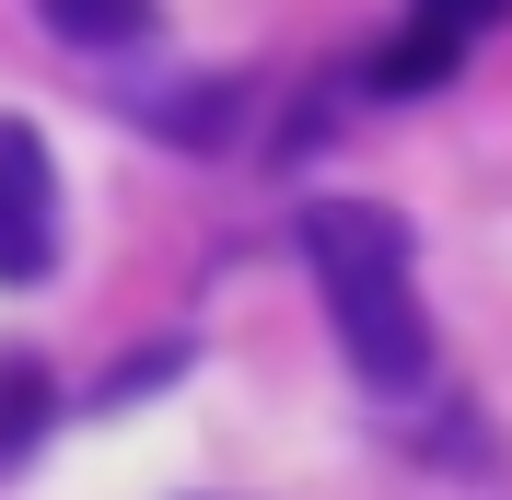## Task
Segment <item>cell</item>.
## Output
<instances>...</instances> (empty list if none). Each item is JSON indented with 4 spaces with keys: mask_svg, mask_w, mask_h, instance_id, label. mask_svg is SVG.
Here are the masks:
<instances>
[{
    "mask_svg": "<svg viewBox=\"0 0 512 500\" xmlns=\"http://www.w3.org/2000/svg\"><path fill=\"white\" fill-rule=\"evenodd\" d=\"M35 24L70 47H128V35H152V0H35Z\"/></svg>",
    "mask_w": 512,
    "mask_h": 500,
    "instance_id": "obj_4",
    "label": "cell"
},
{
    "mask_svg": "<svg viewBox=\"0 0 512 500\" xmlns=\"http://www.w3.org/2000/svg\"><path fill=\"white\" fill-rule=\"evenodd\" d=\"M59 268V163L24 117H0V291H35Z\"/></svg>",
    "mask_w": 512,
    "mask_h": 500,
    "instance_id": "obj_2",
    "label": "cell"
},
{
    "mask_svg": "<svg viewBox=\"0 0 512 500\" xmlns=\"http://www.w3.org/2000/svg\"><path fill=\"white\" fill-rule=\"evenodd\" d=\"M303 268H315L338 349L373 396H419L431 384V314H419V245L384 198H315L303 210Z\"/></svg>",
    "mask_w": 512,
    "mask_h": 500,
    "instance_id": "obj_1",
    "label": "cell"
},
{
    "mask_svg": "<svg viewBox=\"0 0 512 500\" xmlns=\"http://www.w3.org/2000/svg\"><path fill=\"white\" fill-rule=\"evenodd\" d=\"M501 12H512V0H408V24H396V47L373 59V82H384V94H431Z\"/></svg>",
    "mask_w": 512,
    "mask_h": 500,
    "instance_id": "obj_3",
    "label": "cell"
},
{
    "mask_svg": "<svg viewBox=\"0 0 512 500\" xmlns=\"http://www.w3.org/2000/svg\"><path fill=\"white\" fill-rule=\"evenodd\" d=\"M47 373H35V361H0V466H24V442L47 431Z\"/></svg>",
    "mask_w": 512,
    "mask_h": 500,
    "instance_id": "obj_5",
    "label": "cell"
}]
</instances>
